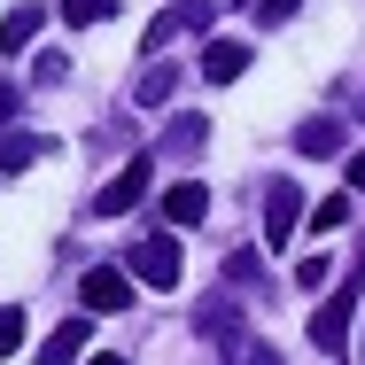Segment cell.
I'll use <instances>...</instances> for the list:
<instances>
[{"label":"cell","mask_w":365,"mask_h":365,"mask_svg":"<svg viewBox=\"0 0 365 365\" xmlns=\"http://www.w3.org/2000/svg\"><path fill=\"white\" fill-rule=\"evenodd\" d=\"M39 24H47V8H39V0L8 8V16H0V55H24V47L39 39Z\"/></svg>","instance_id":"7"},{"label":"cell","mask_w":365,"mask_h":365,"mask_svg":"<svg viewBox=\"0 0 365 365\" xmlns=\"http://www.w3.org/2000/svg\"><path fill=\"white\" fill-rule=\"evenodd\" d=\"M171 86H179V71H171V63H148V71L133 78V101H140V109H155V101H171Z\"/></svg>","instance_id":"11"},{"label":"cell","mask_w":365,"mask_h":365,"mask_svg":"<svg viewBox=\"0 0 365 365\" xmlns=\"http://www.w3.org/2000/svg\"><path fill=\"white\" fill-rule=\"evenodd\" d=\"M350 225V195H327L319 210H311V233H342Z\"/></svg>","instance_id":"15"},{"label":"cell","mask_w":365,"mask_h":365,"mask_svg":"<svg viewBox=\"0 0 365 365\" xmlns=\"http://www.w3.org/2000/svg\"><path fill=\"white\" fill-rule=\"evenodd\" d=\"M295 225H303V187L272 179V187H264V241H272V249H288Z\"/></svg>","instance_id":"3"},{"label":"cell","mask_w":365,"mask_h":365,"mask_svg":"<svg viewBox=\"0 0 365 365\" xmlns=\"http://www.w3.org/2000/svg\"><path fill=\"white\" fill-rule=\"evenodd\" d=\"M78 303L101 319V311H133V272H117V264H93L86 280H78Z\"/></svg>","instance_id":"2"},{"label":"cell","mask_w":365,"mask_h":365,"mask_svg":"<svg viewBox=\"0 0 365 365\" xmlns=\"http://www.w3.org/2000/svg\"><path fill=\"white\" fill-rule=\"evenodd\" d=\"M295 288H327V257H303L295 264Z\"/></svg>","instance_id":"19"},{"label":"cell","mask_w":365,"mask_h":365,"mask_svg":"<svg viewBox=\"0 0 365 365\" xmlns=\"http://www.w3.org/2000/svg\"><path fill=\"white\" fill-rule=\"evenodd\" d=\"M93 365H125V358H117V350H101V358H93Z\"/></svg>","instance_id":"23"},{"label":"cell","mask_w":365,"mask_h":365,"mask_svg":"<svg viewBox=\"0 0 365 365\" xmlns=\"http://www.w3.org/2000/svg\"><path fill=\"white\" fill-rule=\"evenodd\" d=\"M163 218L171 225H202L210 218V195H202L195 179H179V187H163Z\"/></svg>","instance_id":"9"},{"label":"cell","mask_w":365,"mask_h":365,"mask_svg":"<svg viewBox=\"0 0 365 365\" xmlns=\"http://www.w3.org/2000/svg\"><path fill=\"white\" fill-rule=\"evenodd\" d=\"M358 295H365V264L342 280V288L327 295L319 311H311V350H327V358H342V342H350V311H358Z\"/></svg>","instance_id":"1"},{"label":"cell","mask_w":365,"mask_h":365,"mask_svg":"<svg viewBox=\"0 0 365 365\" xmlns=\"http://www.w3.org/2000/svg\"><path fill=\"white\" fill-rule=\"evenodd\" d=\"M0 117H16V86H0Z\"/></svg>","instance_id":"22"},{"label":"cell","mask_w":365,"mask_h":365,"mask_svg":"<svg viewBox=\"0 0 365 365\" xmlns=\"http://www.w3.org/2000/svg\"><path fill=\"white\" fill-rule=\"evenodd\" d=\"M148 179H155V155H133V163H125V171H117V179H109V187L93 195V210H101V218H117V210H133V202L148 195Z\"/></svg>","instance_id":"4"},{"label":"cell","mask_w":365,"mask_h":365,"mask_svg":"<svg viewBox=\"0 0 365 365\" xmlns=\"http://www.w3.org/2000/svg\"><path fill=\"white\" fill-rule=\"evenodd\" d=\"M202 140H210V117H179L171 125V155H195Z\"/></svg>","instance_id":"14"},{"label":"cell","mask_w":365,"mask_h":365,"mask_svg":"<svg viewBox=\"0 0 365 365\" xmlns=\"http://www.w3.org/2000/svg\"><path fill=\"white\" fill-rule=\"evenodd\" d=\"M86 327H93V311H78V319H63L47 342H39V365H71L78 350H86Z\"/></svg>","instance_id":"8"},{"label":"cell","mask_w":365,"mask_h":365,"mask_svg":"<svg viewBox=\"0 0 365 365\" xmlns=\"http://www.w3.org/2000/svg\"><path fill=\"white\" fill-rule=\"evenodd\" d=\"M295 148H303V155H342V125H334V117H303V125H295Z\"/></svg>","instance_id":"10"},{"label":"cell","mask_w":365,"mask_h":365,"mask_svg":"<svg viewBox=\"0 0 365 365\" xmlns=\"http://www.w3.org/2000/svg\"><path fill=\"white\" fill-rule=\"evenodd\" d=\"M47 140H31V133H0V171H24V163H39Z\"/></svg>","instance_id":"12"},{"label":"cell","mask_w":365,"mask_h":365,"mask_svg":"<svg viewBox=\"0 0 365 365\" xmlns=\"http://www.w3.org/2000/svg\"><path fill=\"white\" fill-rule=\"evenodd\" d=\"M249 63H257V55H249L241 39H210V47H202V78H210V86H233Z\"/></svg>","instance_id":"6"},{"label":"cell","mask_w":365,"mask_h":365,"mask_svg":"<svg viewBox=\"0 0 365 365\" xmlns=\"http://www.w3.org/2000/svg\"><path fill=\"white\" fill-rule=\"evenodd\" d=\"M225 280H233V288H257V257L233 249V257H225Z\"/></svg>","instance_id":"18"},{"label":"cell","mask_w":365,"mask_h":365,"mask_svg":"<svg viewBox=\"0 0 365 365\" xmlns=\"http://www.w3.org/2000/svg\"><path fill=\"white\" fill-rule=\"evenodd\" d=\"M16 350H24V311L0 303V358H16Z\"/></svg>","instance_id":"17"},{"label":"cell","mask_w":365,"mask_h":365,"mask_svg":"<svg viewBox=\"0 0 365 365\" xmlns=\"http://www.w3.org/2000/svg\"><path fill=\"white\" fill-rule=\"evenodd\" d=\"M295 8H303V0H257V16H264V24H288Z\"/></svg>","instance_id":"20"},{"label":"cell","mask_w":365,"mask_h":365,"mask_svg":"<svg viewBox=\"0 0 365 365\" xmlns=\"http://www.w3.org/2000/svg\"><path fill=\"white\" fill-rule=\"evenodd\" d=\"M133 280H148V288H179V249H171V233L133 241Z\"/></svg>","instance_id":"5"},{"label":"cell","mask_w":365,"mask_h":365,"mask_svg":"<svg viewBox=\"0 0 365 365\" xmlns=\"http://www.w3.org/2000/svg\"><path fill=\"white\" fill-rule=\"evenodd\" d=\"M171 16H179V31H210L218 24V0H179Z\"/></svg>","instance_id":"16"},{"label":"cell","mask_w":365,"mask_h":365,"mask_svg":"<svg viewBox=\"0 0 365 365\" xmlns=\"http://www.w3.org/2000/svg\"><path fill=\"white\" fill-rule=\"evenodd\" d=\"M350 187H358V195H365V155H350Z\"/></svg>","instance_id":"21"},{"label":"cell","mask_w":365,"mask_h":365,"mask_svg":"<svg viewBox=\"0 0 365 365\" xmlns=\"http://www.w3.org/2000/svg\"><path fill=\"white\" fill-rule=\"evenodd\" d=\"M109 16H117V0H63V24H78V31L86 24H109Z\"/></svg>","instance_id":"13"}]
</instances>
